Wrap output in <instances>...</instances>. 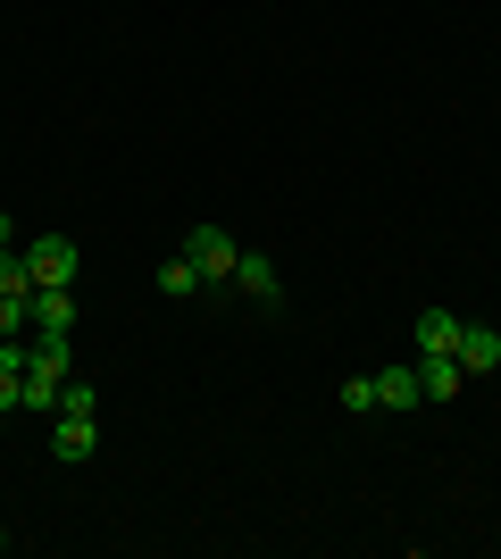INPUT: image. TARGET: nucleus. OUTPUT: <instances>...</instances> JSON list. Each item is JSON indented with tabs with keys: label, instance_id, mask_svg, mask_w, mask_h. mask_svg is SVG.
Here are the masks:
<instances>
[{
	"label": "nucleus",
	"instance_id": "nucleus-4",
	"mask_svg": "<svg viewBox=\"0 0 501 559\" xmlns=\"http://www.w3.org/2000/svg\"><path fill=\"white\" fill-rule=\"evenodd\" d=\"M93 451H100V426L93 418H68V409L50 418V460H59V467H84Z\"/></svg>",
	"mask_w": 501,
	"mask_h": 559
},
{
	"label": "nucleus",
	"instance_id": "nucleus-5",
	"mask_svg": "<svg viewBox=\"0 0 501 559\" xmlns=\"http://www.w3.org/2000/svg\"><path fill=\"white\" fill-rule=\"evenodd\" d=\"M468 376H501V326H468L460 318V350H452Z\"/></svg>",
	"mask_w": 501,
	"mask_h": 559
},
{
	"label": "nucleus",
	"instance_id": "nucleus-12",
	"mask_svg": "<svg viewBox=\"0 0 501 559\" xmlns=\"http://www.w3.org/2000/svg\"><path fill=\"white\" fill-rule=\"evenodd\" d=\"M59 409H68V418H100V393L84 376H68V384H59ZM59 409H50V418H59Z\"/></svg>",
	"mask_w": 501,
	"mask_h": 559
},
{
	"label": "nucleus",
	"instance_id": "nucleus-2",
	"mask_svg": "<svg viewBox=\"0 0 501 559\" xmlns=\"http://www.w3.org/2000/svg\"><path fill=\"white\" fill-rule=\"evenodd\" d=\"M25 267H34V284H75L84 251H75V234H34V242H25Z\"/></svg>",
	"mask_w": 501,
	"mask_h": 559
},
{
	"label": "nucleus",
	"instance_id": "nucleus-15",
	"mask_svg": "<svg viewBox=\"0 0 501 559\" xmlns=\"http://www.w3.org/2000/svg\"><path fill=\"white\" fill-rule=\"evenodd\" d=\"M0 435H9V409H0Z\"/></svg>",
	"mask_w": 501,
	"mask_h": 559
},
{
	"label": "nucleus",
	"instance_id": "nucleus-14",
	"mask_svg": "<svg viewBox=\"0 0 501 559\" xmlns=\"http://www.w3.org/2000/svg\"><path fill=\"white\" fill-rule=\"evenodd\" d=\"M0 242H17V217H9V210H0Z\"/></svg>",
	"mask_w": 501,
	"mask_h": 559
},
{
	"label": "nucleus",
	"instance_id": "nucleus-6",
	"mask_svg": "<svg viewBox=\"0 0 501 559\" xmlns=\"http://www.w3.org/2000/svg\"><path fill=\"white\" fill-rule=\"evenodd\" d=\"M34 334H75V284H34Z\"/></svg>",
	"mask_w": 501,
	"mask_h": 559
},
{
	"label": "nucleus",
	"instance_id": "nucleus-7",
	"mask_svg": "<svg viewBox=\"0 0 501 559\" xmlns=\"http://www.w3.org/2000/svg\"><path fill=\"white\" fill-rule=\"evenodd\" d=\"M418 384H427V401H460V384H468V368H460L452 350H427V359H418Z\"/></svg>",
	"mask_w": 501,
	"mask_h": 559
},
{
	"label": "nucleus",
	"instance_id": "nucleus-3",
	"mask_svg": "<svg viewBox=\"0 0 501 559\" xmlns=\"http://www.w3.org/2000/svg\"><path fill=\"white\" fill-rule=\"evenodd\" d=\"M235 293H251L260 309H285V276H276V259H267V251H242L235 259Z\"/></svg>",
	"mask_w": 501,
	"mask_h": 559
},
{
	"label": "nucleus",
	"instance_id": "nucleus-11",
	"mask_svg": "<svg viewBox=\"0 0 501 559\" xmlns=\"http://www.w3.org/2000/svg\"><path fill=\"white\" fill-rule=\"evenodd\" d=\"M34 334V293H0V343Z\"/></svg>",
	"mask_w": 501,
	"mask_h": 559
},
{
	"label": "nucleus",
	"instance_id": "nucleus-9",
	"mask_svg": "<svg viewBox=\"0 0 501 559\" xmlns=\"http://www.w3.org/2000/svg\"><path fill=\"white\" fill-rule=\"evenodd\" d=\"M409 343H418V359H427V350H460V318H452V309H418Z\"/></svg>",
	"mask_w": 501,
	"mask_h": 559
},
{
	"label": "nucleus",
	"instance_id": "nucleus-8",
	"mask_svg": "<svg viewBox=\"0 0 501 559\" xmlns=\"http://www.w3.org/2000/svg\"><path fill=\"white\" fill-rule=\"evenodd\" d=\"M418 401H427V384H418V359L377 376V409H418Z\"/></svg>",
	"mask_w": 501,
	"mask_h": 559
},
{
	"label": "nucleus",
	"instance_id": "nucleus-1",
	"mask_svg": "<svg viewBox=\"0 0 501 559\" xmlns=\"http://www.w3.org/2000/svg\"><path fill=\"white\" fill-rule=\"evenodd\" d=\"M184 259L201 267V284H235V259H242V242L226 226H192L184 234Z\"/></svg>",
	"mask_w": 501,
	"mask_h": 559
},
{
	"label": "nucleus",
	"instance_id": "nucleus-13",
	"mask_svg": "<svg viewBox=\"0 0 501 559\" xmlns=\"http://www.w3.org/2000/svg\"><path fill=\"white\" fill-rule=\"evenodd\" d=\"M343 409H351V418H368V409H377V376H343Z\"/></svg>",
	"mask_w": 501,
	"mask_h": 559
},
{
	"label": "nucleus",
	"instance_id": "nucleus-10",
	"mask_svg": "<svg viewBox=\"0 0 501 559\" xmlns=\"http://www.w3.org/2000/svg\"><path fill=\"white\" fill-rule=\"evenodd\" d=\"M159 293H167V301H201L210 284H201V267H192V259L176 251V259H167V267H159Z\"/></svg>",
	"mask_w": 501,
	"mask_h": 559
},
{
	"label": "nucleus",
	"instance_id": "nucleus-16",
	"mask_svg": "<svg viewBox=\"0 0 501 559\" xmlns=\"http://www.w3.org/2000/svg\"><path fill=\"white\" fill-rule=\"evenodd\" d=\"M0 551H9V535H0Z\"/></svg>",
	"mask_w": 501,
	"mask_h": 559
}]
</instances>
